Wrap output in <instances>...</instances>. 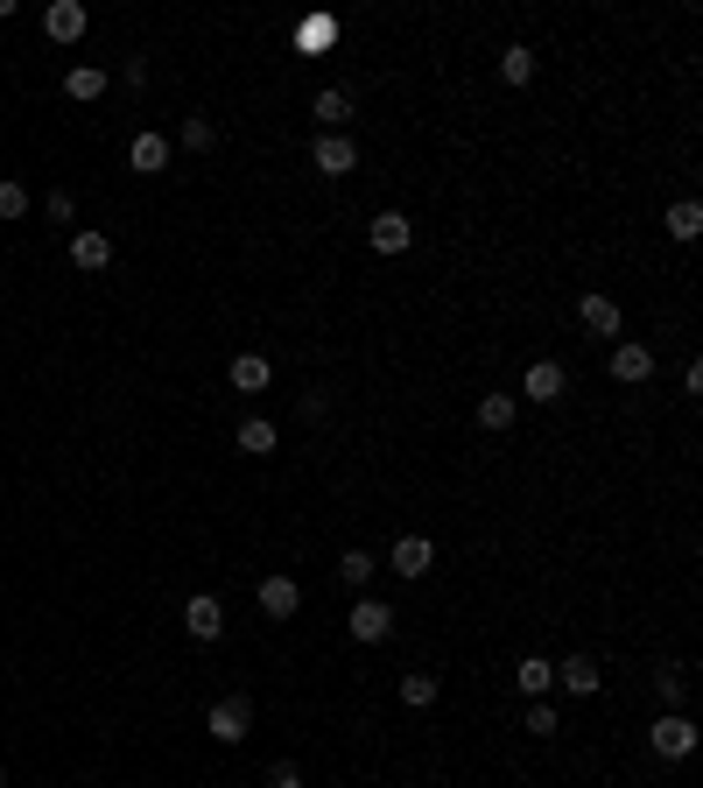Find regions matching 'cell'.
Wrapping results in <instances>:
<instances>
[{"instance_id": "cell-32", "label": "cell", "mask_w": 703, "mask_h": 788, "mask_svg": "<svg viewBox=\"0 0 703 788\" xmlns=\"http://www.w3.org/2000/svg\"><path fill=\"white\" fill-rule=\"evenodd\" d=\"M267 788H303V767H296V761H281L275 775H267Z\"/></svg>"}, {"instance_id": "cell-21", "label": "cell", "mask_w": 703, "mask_h": 788, "mask_svg": "<svg viewBox=\"0 0 703 788\" xmlns=\"http://www.w3.org/2000/svg\"><path fill=\"white\" fill-rule=\"evenodd\" d=\"M275 423H267V415H247V423H239V451H247V458H267V451H275Z\"/></svg>"}, {"instance_id": "cell-8", "label": "cell", "mask_w": 703, "mask_h": 788, "mask_svg": "<svg viewBox=\"0 0 703 788\" xmlns=\"http://www.w3.org/2000/svg\"><path fill=\"white\" fill-rule=\"evenodd\" d=\"M85 22H92V14H85L78 0H50V8H42V36H50V42H78Z\"/></svg>"}, {"instance_id": "cell-4", "label": "cell", "mask_w": 703, "mask_h": 788, "mask_svg": "<svg viewBox=\"0 0 703 788\" xmlns=\"http://www.w3.org/2000/svg\"><path fill=\"white\" fill-rule=\"evenodd\" d=\"M310 162H317L324 176H352V170H359V141H352V134H317Z\"/></svg>"}, {"instance_id": "cell-25", "label": "cell", "mask_w": 703, "mask_h": 788, "mask_svg": "<svg viewBox=\"0 0 703 788\" xmlns=\"http://www.w3.org/2000/svg\"><path fill=\"white\" fill-rule=\"evenodd\" d=\"M500 78L506 85H528L535 78V50H528V42H506V50H500Z\"/></svg>"}, {"instance_id": "cell-1", "label": "cell", "mask_w": 703, "mask_h": 788, "mask_svg": "<svg viewBox=\"0 0 703 788\" xmlns=\"http://www.w3.org/2000/svg\"><path fill=\"white\" fill-rule=\"evenodd\" d=\"M648 747L662 753V761H690L696 753V718L690 711H662V718L648 725Z\"/></svg>"}, {"instance_id": "cell-10", "label": "cell", "mask_w": 703, "mask_h": 788, "mask_svg": "<svg viewBox=\"0 0 703 788\" xmlns=\"http://www.w3.org/2000/svg\"><path fill=\"white\" fill-rule=\"evenodd\" d=\"M366 240H373V254H409L415 226H409V218H401V212H380V218H373V226H366Z\"/></svg>"}, {"instance_id": "cell-3", "label": "cell", "mask_w": 703, "mask_h": 788, "mask_svg": "<svg viewBox=\"0 0 703 788\" xmlns=\"http://www.w3.org/2000/svg\"><path fill=\"white\" fill-rule=\"evenodd\" d=\"M346 627H352V641H387V634H394V605H387V599H359L352 605V613H346Z\"/></svg>"}, {"instance_id": "cell-33", "label": "cell", "mask_w": 703, "mask_h": 788, "mask_svg": "<svg viewBox=\"0 0 703 788\" xmlns=\"http://www.w3.org/2000/svg\"><path fill=\"white\" fill-rule=\"evenodd\" d=\"M0 788H8V775H0Z\"/></svg>"}, {"instance_id": "cell-30", "label": "cell", "mask_w": 703, "mask_h": 788, "mask_svg": "<svg viewBox=\"0 0 703 788\" xmlns=\"http://www.w3.org/2000/svg\"><path fill=\"white\" fill-rule=\"evenodd\" d=\"M42 212H50L57 226H71V218H78V198H71V190H50V204H42Z\"/></svg>"}, {"instance_id": "cell-9", "label": "cell", "mask_w": 703, "mask_h": 788, "mask_svg": "<svg viewBox=\"0 0 703 788\" xmlns=\"http://www.w3.org/2000/svg\"><path fill=\"white\" fill-rule=\"evenodd\" d=\"M253 599H261V613H267V620H296V605H303V585H296V577H261V591H253Z\"/></svg>"}, {"instance_id": "cell-17", "label": "cell", "mask_w": 703, "mask_h": 788, "mask_svg": "<svg viewBox=\"0 0 703 788\" xmlns=\"http://www.w3.org/2000/svg\"><path fill=\"white\" fill-rule=\"evenodd\" d=\"M267 380H275V366H267V352H239V360H233V388H239V395H261Z\"/></svg>"}, {"instance_id": "cell-5", "label": "cell", "mask_w": 703, "mask_h": 788, "mask_svg": "<svg viewBox=\"0 0 703 788\" xmlns=\"http://www.w3.org/2000/svg\"><path fill=\"white\" fill-rule=\"evenodd\" d=\"M429 563H437V542H429V535H401L394 556H387V571L394 577H429Z\"/></svg>"}, {"instance_id": "cell-27", "label": "cell", "mask_w": 703, "mask_h": 788, "mask_svg": "<svg viewBox=\"0 0 703 788\" xmlns=\"http://www.w3.org/2000/svg\"><path fill=\"white\" fill-rule=\"evenodd\" d=\"M176 141H184V148H198V155H204V148L218 141V127L204 121V113H184V127H176Z\"/></svg>"}, {"instance_id": "cell-12", "label": "cell", "mask_w": 703, "mask_h": 788, "mask_svg": "<svg viewBox=\"0 0 703 788\" xmlns=\"http://www.w3.org/2000/svg\"><path fill=\"white\" fill-rule=\"evenodd\" d=\"M648 374H654V352H648V346H633V338H626V346H612V380L640 388Z\"/></svg>"}, {"instance_id": "cell-22", "label": "cell", "mask_w": 703, "mask_h": 788, "mask_svg": "<svg viewBox=\"0 0 703 788\" xmlns=\"http://www.w3.org/2000/svg\"><path fill=\"white\" fill-rule=\"evenodd\" d=\"M373 571H380V556H373V549H346V556H338V577H346L352 591H366Z\"/></svg>"}, {"instance_id": "cell-23", "label": "cell", "mask_w": 703, "mask_h": 788, "mask_svg": "<svg viewBox=\"0 0 703 788\" xmlns=\"http://www.w3.org/2000/svg\"><path fill=\"white\" fill-rule=\"evenodd\" d=\"M437 690H443V683L429 676V668H409V676H401V704H415V711L437 704Z\"/></svg>"}, {"instance_id": "cell-24", "label": "cell", "mask_w": 703, "mask_h": 788, "mask_svg": "<svg viewBox=\"0 0 703 788\" xmlns=\"http://www.w3.org/2000/svg\"><path fill=\"white\" fill-rule=\"evenodd\" d=\"M478 429H514V395H478Z\"/></svg>"}, {"instance_id": "cell-26", "label": "cell", "mask_w": 703, "mask_h": 788, "mask_svg": "<svg viewBox=\"0 0 703 788\" xmlns=\"http://www.w3.org/2000/svg\"><path fill=\"white\" fill-rule=\"evenodd\" d=\"M64 92H71V99L85 107V99H99V92H106V71H99V64H78V71L64 78Z\"/></svg>"}, {"instance_id": "cell-29", "label": "cell", "mask_w": 703, "mask_h": 788, "mask_svg": "<svg viewBox=\"0 0 703 788\" xmlns=\"http://www.w3.org/2000/svg\"><path fill=\"white\" fill-rule=\"evenodd\" d=\"M528 733H535V739H556V733H563V718H556L549 704H535V711H528Z\"/></svg>"}, {"instance_id": "cell-16", "label": "cell", "mask_w": 703, "mask_h": 788, "mask_svg": "<svg viewBox=\"0 0 703 788\" xmlns=\"http://www.w3.org/2000/svg\"><path fill=\"white\" fill-rule=\"evenodd\" d=\"M71 261H78L85 275H106L113 267V240L106 233H78V240H71Z\"/></svg>"}, {"instance_id": "cell-14", "label": "cell", "mask_w": 703, "mask_h": 788, "mask_svg": "<svg viewBox=\"0 0 703 788\" xmlns=\"http://www.w3.org/2000/svg\"><path fill=\"white\" fill-rule=\"evenodd\" d=\"M577 317H585V332L591 338H619V303H612V296H585V303H577Z\"/></svg>"}, {"instance_id": "cell-6", "label": "cell", "mask_w": 703, "mask_h": 788, "mask_svg": "<svg viewBox=\"0 0 703 788\" xmlns=\"http://www.w3.org/2000/svg\"><path fill=\"white\" fill-rule=\"evenodd\" d=\"M563 388H570V374H563L556 360H535V366H528V380H520V395H528V401H542V409H556Z\"/></svg>"}, {"instance_id": "cell-18", "label": "cell", "mask_w": 703, "mask_h": 788, "mask_svg": "<svg viewBox=\"0 0 703 788\" xmlns=\"http://www.w3.org/2000/svg\"><path fill=\"white\" fill-rule=\"evenodd\" d=\"M662 226H668V240H682V247H690L696 233H703V204H696V198H676V204H668V218H662Z\"/></svg>"}, {"instance_id": "cell-20", "label": "cell", "mask_w": 703, "mask_h": 788, "mask_svg": "<svg viewBox=\"0 0 703 788\" xmlns=\"http://www.w3.org/2000/svg\"><path fill=\"white\" fill-rule=\"evenodd\" d=\"M549 683H556V668H549L542 655H528V662L514 668V690H520V697H535V704H542V697H549Z\"/></svg>"}, {"instance_id": "cell-15", "label": "cell", "mask_w": 703, "mask_h": 788, "mask_svg": "<svg viewBox=\"0 0 703 788\" xmlns=\"http://www.w3.org/2000/svg\"><path fill=\"white\" fill-rule=\"evenodd\" d=\"M310 113H317V134H338V127L352 121V92H346V85H324Z\"/></svg>"}, {"instance_id": "cell-11", "label": "cell", "mask_w": 703, "mask_h": 788, "mask_svg": "<svg viewBox=\"0 0 703 788\" xmlns=\"http://www.w3.org/2000/svg\"><path fill=\"white\" fill-rule=\"evenodd\" d=\"M296 50L303 57L338 50V14H303V22H296Z\"/></svg>"}, {"instance_id": "cell-28", "label": "cell", "mask_w": 703, "mask_h": 788, "mask_svg": "<svg viewBox=\"0 0 703 788\" xmlns=\"http://www.w3.org/2000/svg\"><path fill=\"white\" fill-rule=\"evenodd\" d=\"M22 212H28V190L8 176V184H0V218H22Z\"/></svg>"}, {"instance_id": "cell-13", "label": "cell", "mask_w": 703, "mask_h": 788, "mask_svg": "<svg viewBox=\"0 0 703 788\" xmlns=\"http://www.w3.org/2000/svg\"><path fill=\"white\" fill-rule=\"evenodd\" d=\"M556 683H563L570 697H598V690H605V676H598V662H591V655H570V662H556Z\"/></svg>"}, {"instance_id": "cell-7", "label": "cell", "mask_w": 703, "mask_h": 788, "mask_svg": "<svg viewBox=\"0 0 703 788\" xmlns=\"http://www.w3.org/2000/svg\"><path fill=\"white\" fill-rule=\"evenodd\" d=\"M184 627H190V641H218V634H226V605H218L212 591H198V599L184 605Z\"/></svg>"}, {"instance_id": "cell-19", "label": "cell", "mask_w": 703, "mask_h": 788, "mask_svg": "<svg viewBox=\"0 0 703 788\" xmlns=\"http://www.w3.org/2000/svg\"><path fill=\"white\" fill-rule=\"evenodd\" d=\"M127 162L141 176H155V170H170V141H162V134H134V148H127Z\"/></svg>"}, {"instance_id": "cell-31", "label": "cell", "mask_w": 703, "mask_h": 788, "mask_svg": "<svg viewBox=\"0 0 703 788\" xmlns=\"http://www.w3.org/2000/svg\"><path fill=\"white\" fill-rule=\"evenodd\" d=\"M654 690H662V704L676 711L682 704V668H662V676H654Z\"/></svg>"}, {"instance_id": "cell-2", "label": "cell", "mask_w": 703, "mask_h": 788, "mask_svg": "<svg viewBox=\"0 0 703 788\" xmlns=\"http://www.w3.org/2000/svg\"><path fill=\"white\" fill-rule=\"evenodd\" d=\"M204 725H212L218 747H239V739L253 733V697H218V704L204 711Z\"/></svg>"}]
</instances>
